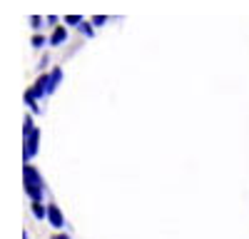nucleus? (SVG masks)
I'll return each mask as SVG.
<instances>
[{
    "label": "nucleus",
    "mask_w": 249,
    "mask_h": 239,
    "mask_svg": "<svg viewBox=\"0 0 249 239\" xmlns=\"http://www.w3.org/2000/svg\"><path fill=\"white\" fill-rule=\"evenodd\" d=\"M23 179H25V192L28 197L33 199V202H43V194H45V182H43V177H40V172L25 162L23 167Z\"/></svg>",
    "instance_id": "nucleus-1"
},
{
    "label": "nucleus",
    "mask_w": 249,
    "mask_h": 239,
    "mask_svg": "<svg viewBox=\"0 0 249 239\" xmlns=\"http://www.w3.org/2000/svg\"><path fill=\"white\" fill-rule=\"evenodd\" d=\"M37 142H40V130L35 127L30 135H25V150H23V159L30 162V159L37 154Z\"/></svg>",
    "instance_id": "nucleus-2"
},
{
    "label": "nucleus",
    "mask_w": 249,
    "mask_h": 239,
    "mask_svg": "<svg viewBox=\"0 0 249 239\" xmlns=\"http://www.w3.org/2000/svg\"><path fill=\"white\" fill-rule=\"evenodd\" d=\"M48 222H50L55 229H62V227H65V217H62V212H60L57 205H48Z\"/></svg>",
    "instance_id": "nucleus-3"
},
{
    "label": "nucleus",
    "mask_w": 249,
    "mask_h": 239,
    "mask_svg": "<svg viewBox=\"0 0 249 239\" xmlns=\"http://www.w3.org/2000/svg\"><path fill=\"white\" fill-rule=\"evenodd\" d=\"M30 92H33L35 97L48 95V92H50V75H40V77H37V83L30 87Z\"/></svg>",
    "instance_id": "nucleus-4"
},
{
    "label": "nucleus",
    "mask_w": 249,
    "mask_h": 239,
    "mask_svg": "<svg viewBox=\"0 0 249 239\" xmlns=\"http://www.w3.org/2000/svg\"><path fill=\"white\" fill-rule=\"evenodd\" d=\"M65 40H68V30H65V25H57L55 33L50 35V45H62Z\"/></svg>",
    "instance_id": "nucleus-5"
},
{
    "label": "nucleus",
    "mask_w": 249,
    "mask_h": 239,
    "mask_svg": "<svg viewBox=\"0 0 249 239\" xmlns=\"http://www.w3.org/2000/svg\"><path fill=\"white\" fill-rule=\"evenodd\" d=\"M60 80H62V70H60V68H55V70L50 72V92H55V90H57Z\"/></svg>",
    "instance_id": "nucleus-6"
},
{
    "label": "nucleus",
    "mask_w": 249,
    "mask_h": 239,
    "mask_svg": "<svg viewBox=\"0 0 249 239\" xmlns=\"http://www.w3.org/2000/svg\"><path fill=\"white\" fill-rule=\"evenodd\" d=\"M33 214H35L37 219H45V217H48V207H45L43 202H33Z\"/></svg>",
    "instance_id": "nucleus-7"
},
{
    "label": "nucleus",
    "mask_w": 249,
    "mask_h": 239,
    "mask_svg": "<svg viewBox=\"0 0 249 239\" xmlns=\"http://www.w3.org/2000/svg\"><path fill=\"white\" fill-rule=\"evenodd\" d=\"M25 105H28V107H30L33 112H40V107H37V97H35V95H33L30 90L25 92Z\"/></svg>",
    "instance_id": "nucleus-8"
},
{
    "label": "nucleus",
    "mask_w": 249,
    "mask_h": 239,
    "mask_svg": "<svg viewBox=\"0 0 249 239\" xmlns=\"http://www.w3.org/2000/svg\"><path fill=\"white\" fill-rule=\"evenodd\" d=\"M77 28H80V33H82V35H88V37H92V35H95L92 25H90V23H85V20H82V23H80Z\"/></svg>",
    "instance_id": "nucleus-9"
},
{
    "label": "nucleus",
    "mask_w": 249,
    "mask_h": 239,
    "mask_svg": "<svg viewBox=\"0 0 249 239\" xmlns=\"http://www.w3.org/2000/svg\"><path fill=\"white\" fill-rule=\"evenodd\" d=\"M35 130V125H33V117H25V125H23V135H30Z\"/></svg>",
    "instance_id": "nucleus-10"
},
{
    "label": "nucleus",
    "mask_w": 249,
    "mask_h": 239,
    "mask_svg": "<svg viewBox=\"0 0 249 239\" xmlns=\"http://www.w3.org/2000/svg\"><path fill=\"white\" fill-rule=\"evenodd\" d=\"M65 23H68V25H80V23H82V17H80V15H68V17H65Z\"/></svg>",
    "instance_id": "nucleus-11"
},
{
    "label": "nucleus",
    "mask_w": 249,
    "mask_h": 239,
    "mask_svg": "<svg viewBox=\"0 0 249 239\" xmlns=\"http://www.w3.org/2000/svg\"><path fill=\"white\" fill-rule=\"evenodd\" d=\"M90 23H92V25H105V23H107V17H105V15H92Z\"/></svg>",
    "instance_id": "nucleus-12"
},
{
    "label": "nucleus",
    "mask_w": 249,
    "mask_h": 239,
    "mask_svg": "<svg viewBox=\"0 0 249 239\" xmlns=\"http://www.w3.org/2000/svg\"><path fill=\"white\" fill-rule=\"evenodd\" d=\"M40 45H45V37L35 35V37H33V48H40Z\"/></svg>",
    "instance_id": "nucleus-13"
},
{
    "label": "nucleus",
    "mask_w": 249,
    "mask_h": 239,
    "mask_svg": "<svg viewBox=\"0 0 249 239\" xmlns=\"http://www.w3.org/2000/svg\"><path fill=\"white\" fill-rule=\"evenodd\" d=\"M30 23H33V28H40V23H43V20H40L37 15H33V17H30Z\"/></svg>",
    "instance_id": "nucleus-14"
},
{
    "label": "nucleus",
    "mask_w": 249,
    "mask_h": 239,
    "mask_svg": "<svg viewBox=\"0 0 249 239\" xmlns=\"http://www.w3.org/2000/svg\"><path fill=\"white\" fill-rule=\"evenodd\" d=\"M50 239H70V237H68V234H53Z\"/></svg>",
    "instance_id": "nucleus-15"
}]
</instances>
